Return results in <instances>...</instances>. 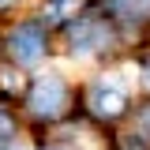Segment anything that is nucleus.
Here are the masks:
<instances>
[{"instance_id":"f257e3e1","label":"nucleus","mask_w":150,"mask_h":150,"mask_svg":"<svg viewBox=\"0 0 150 150\" xmlns=\"http://www.w3.org/2000/svg\"><path fill=\"white\" fill-rule=\"evenodd\" d=\"M86 101H90V109L98 116H120L124 105H128V83L116 79V75H101V79L90 83Z\"/></svg>"},{"instance_id":"f03ea898","label":"nucleus","mask_w":150,"mask_h":150,"mask_svg":"<svg viewBox=\"0 0 150 150\" xmlns=\"http://www.w3.org/2000/svg\"><path fill=\"white\" fill-rule=\"evenodd\" d=\"M30 109H34L38 116H45V120H53V116H60V112L68 109V86H64V79L56 71H45L34 83V90H30Z\"/></svg>"},{"instance_id":"7ed1b4c3","label":"nucleus","mask_w":150,"mask_h":150,"mask_svg":"<svg viewBox=\"0 0 150 150\" xmlns=\"http://www.w3.org/2000/svg\"><path fill=\"white\" fill-rule=\"evenodd\" d=\"M8 53L15 56L19 64H38L45 56V34L38 23H23L8 34Z\"/></svg>"},{"instance_id":"20e7f679","label":"nucleus","mask_w":150,"mask_h":150,"mask_svg":"<svg viewBox=\"0 0 150 150\" xmlns=\"http://www.w3.org/2000/svg\"><path fill=\"white\" fill-rule=\"evenodd\" d=\"M105 41H109V30L98 19H79L71 26V53L75 56H94Z\"/></svg>"},{"instance_id":"39448f33","label":"nucleus","mask_w":150,"mask_h":150,"mask_svg":"<svg viewBox=\"0 0 150 150\" xmlns=\"http://www.w3.org/2000/svg\"><path fill=\"white\" fill-rule=\"evenodd\" d=\"M75 11H79V0H45V4H41V19H45V23L71 19Z\"/></svg>"},{"instance_id":"423d86ee","label":"nucleus","mask_w":150,"mask_h":150,"mask_svg":"<svg viewBox=\"0 0 150 150\" xmlns=\"http://www.w3.org/2000/svg\"><path fill=\"white\" fill-rule=\"evenodd\" d=\"M116 11L120 15H146L150 0H116Z\"/></svg>"},{"instance_id":"0eeeda50","label":"nucleus","mask_w":150,"mask_h":150,"mask_svg":"<svg viewBox=\"0 0 150 150\" xmlns=\"http://www.w3.org/2000/svg\"><path fill=\"white\" fill-rule=\"evenodd\" d=\"M11 135H15V120L0 109V143H4V139H11Z\"/></svg>"},{"instance_id":"6e6552de","label":"nucleus","mask_w":150,"mask_h":150,"mask_svg":"<svg viewBox=\"0 0 150 150\" xmlns=\"http://www.w3.org/2000/svg\"><path fill=\"white\" fill-rule=\"evenodd\" d=\"M143 83L150 86V60H146V68H143Z\"/></svg>"},{"instance_id":"1a4fd4ad","label":"nucleus","mask_w":150,"mask_h":150,"mask_svg":"<svg viewBox=\"0 0 150 150\" xmlns=\"http://www.w3.org/2000/svg\"><path fill=\"white\" fill-rule=\"evenodd\" d=\"M11 4H15V0H0V8H11Z\"/></svg>"},{"instance_id":"9d476101","label":"nucleus","mask_w":150,"mask_h":150,"mask_svg":"<svg viewBox=\"0 0 150 150\" xmlns=\"http://www.w3.org/2000/svg\"><path fill=\"white\" fill-rule=\"evenodd\" d=\"M8 150H15V146H8Z\"/></svg>"}]
</instances>
